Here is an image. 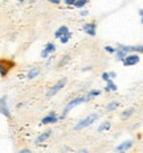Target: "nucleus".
<instances>
[{
	"label": "nucleus",
	"instance_id": "obj_30",
	"mask_svg": "<svg viewBox=\"0 0 143 153\" xmlns=\"http://www.w3.org/2000/svg\"><path fill=\"white\" fill-rule=\"evenodd\" d=\"M88 13H89L88 11H81V16H82V17H85V16H88Z\"/></svg>",
	"mask_w": 143,
	"mask_h": 153
},
{
	"label": "nucleus",
	"instance_id": "obj_27",
	"mask_svg": "<svg viewBox=\"0 0 143 153\" xmlns=\"http://www.w3.org/2000/svg\"><path fill=\"white\" fill-rule=\"evenodd\" d=\"M49 3H53V4H60L61 3V0H48Z\"/></svg>",
	"mask_w": 143,
	"mask_h": 153
},
{
	"label": "nucleus",
	"instance_id": "obj_6",
	"mask_svg": "<svg viewBox=\"0 0 143 153\" xmlns=\"http://www.w3.org/2000/svg\"><path fill=\"white\" fill-rule=\"evenodd\" d=\"M82 30H84L85 33L88 34V36H90V37H95V34H97V25H95V23L85 24L84 27H82Z\"/></svg>",
	"mask_w": 143,
	"mask_h": 153
},
{
	"label": "nucleus",
	"instance_id": "obj_9",
	"mask_svg": "<svg viewBox=\"0 0 143 153\" xmlns=\"http://www.w3.org/2000/svg\"><path fill=\"white\" fill-rule=\"evenodd\" d=\"M57 122H58V117H57L55 111L49 112L45 117H43V120H41V123L43 124H53V123H57Z\"/></svg>",
	"mask_w": 143,
	"mask_h": 153
},
{
	"label": "nucleus",
	"instance_id": "obj_8",
	"mask_svg": "<svg viewBox=\"0 0 143 153\" xmlns=\"http://www.w3.org/2000/svg\"><path fill=\"white\" fill-rule=\"evenodd\" d=\"M0 114H3L7 117H11V112H9V108L7 104V98L5 97L0 99Z\"/></svg>",
	"mask_w": 143,
	"mask_h": 153
},
{
	"label": "nucleus",
	"instance_id": "obj_3",
	"mask_svg": "<svg viewBox=\"0 0 143 153\" xmlns=\"http://www.w3.org/2000/svg\"><path fill=\"white\" fill-rule=\"evenodd\" d=\"M139 61H141V57H139L138 53H129L122 62H123V65L125 66H134Z\"/></svg>",
	"mask_w": 143,
	"mask_h": 153
},
{
	"label": "nucleus",
	"instance_id": "obj_13",
	"mask_svg": "<svg viewBox=\"0 0 143 153\" xmlns=\"http://www.w3.org/2000/svg\"><path fill=\"white\" fill-rule=\"evenodd\" d=\"M68 32H69V28L66 27V25H62V27H60L58 29L56 30L55 37H56V38H58V40H60V38H61V37L64 36V34H66V33H68Z\"/></svg>",
	"mask_w": 143,
	"mask_h": 153
},
{
	"label": "nucleus",
	"instance_id": "obj_5",
	"mask_svg": "<svg viewBox=\"0 0 143 153\" xmlns=\"http://www.w3.org/2000/svg\"><path fill=\"white\" fill-rule=\"evenodd\" d=\"M118 49L125 50L126 53H143V45H135V46L118 45Z\"/></svg>",
	"mask_w": 143,
	"mask_h": 153
},
{
	"label": "nucleus",
	"instance_id": "obj_29",
	"mask_svg": "<svg viewBox=\"0 0 143 153\" xmlns=\"http://www.w3.org/2000/svg\"><path fill=\"white\" fill-rule=\"evenodd\" d=\"M139 15H141V21L143 24V9H139Z\"/></svg>",
	"mask_w": 143,
	"mask_h": 153
},
{
	"label": "nucleus",
	"instance_id": "obj_24",
	"mask_svg": "<svg viewBox=\"0 0 143 153\" xmlns=\"http://www.w3.org/2000/svg\"><path fill=\"white\" fill-rule=\"evenodd\" d=\"M102 79L105 82H109L111 81V78H110V75H109V73H102Z\"/></svg>",
	"mask_w": 143,
	"mask_h": 153
},
{
	"label": "nucleus",
	"instance_id": "obj_34",
	"mask_svg": "<svg viewBox=\"0 0 143 153\" xmlns=\"http://www.w3.org/2000/svg\"><path fill=\"white\" fill-rule=\"evenodd\" d=\"M29 1H31V3H32V1H33V0H29Z\"/></svg>",
	"mask_w": 143,
	"mask_h": 153
},
{
	"label": "nucleus",
	"instance_id": "obj_25",
	"mask_svg": "<svg viewBox=\"0 0 143 153\" xmlns=\"http://www.w3.org/2000/svg\"><path fill=\"white\" fill-rule=\"evenodd\" d=\"M69 59H70V58H69V56H65V57H64V59H62V61L58 63V65H60V66H64V65H65L66 62L69 61Z\"/></svg>",
	"mask_w": 143,
	"mask_h": 153
},
{
	"label": "nucleus",
	"instance_id": "obj_16",
	"mask_svg": "<svg viewBox=\"0 0 143 153\" xmlns=\"http://www.w3.org/2000/svg\"><path fill=\"white\" fill-rule=\"evenodd\" d=\"M129 53H126L125 50H122V49H118V48H117V52H115V57H117V59H118V61H123V59L126 58V56Z\"/></svg>",
	"mask_w": 143,
	"mask_h": 153
},
{
	"label": "nucleus",
	"instance_id": "obj_1",
	"mask_svg": "<svg viewBox=\"0 0 143 153\" xmlns=\"http://www.w3.org/2000/svg\"><path fill=\"white\" fill-rule=\"evenodd\" d=\"M89 100H90V98H89L88 95H85V97H77V98H74V99H72V100L65 106V108H64V112H62V115H61V117H65L66 115H68V114L73 110V108L78 107L79 104L86 103V102H89Z\"/></svg>",
	"mask_w": 143,
	"mask_h": 153
},
{
	"label": "nucleus",
	"instance_id": "obj_28",
	"mask_svg": "<svg viewBox=\"0 0 143 153\" xmlns=\"http://www.w3.org/2000/svg\"><path fill=\"white\" fill-rule=\"evenodd\" d=\"M109 75H110V78H115L117 76V74L114 71H109Z\"/></svg>",
	"mask_w": 143,
	"mask_h": 153
},
{
	"label": "nucleus",
	"instance_id": "obj_21",
	"mask_svg": "<svg viewBox=\"0 0 143 153\" xmlns=\"http://www.w3.org/2000/svg\"><path fill=\"white\" fill-rule=\"evenodd\" d=\"M134 108H129V110H126V111H123V114H122V117L123 119H129L130 116H131L133 114H134Z\"/></svg>",
	"mask_w": 143,
	"mask_h": 153
},
{
	"label": "nucleus",
	"instance_id": "obj_11",
	"mask_svg": "<svg viewBox=\"0 0 143 153\" xmlns=\"http://www.w3.org/2000/svg\"><path fill=\"white\" fill-rule=\"evenodd\" d=\"M133 144H134V143H133L131 140H127V141L121 143V144L117 146V152H118V153H125L126 151H129V149L131 148Z\"/></svg>",
	"mask_w": 143,
	"mask_h": 153
},
{
	"label": "nucleus",
	"instance_id": "obj_15",
	"mask_svg": "<svg viewBox=\"0 0 143 153\" xmlns=\"http://www.w3.org/2000/svg\"><path fill=\"white\" fill-rule=\"evenodd\" d=\"M39 74H40V70L37 69V68H33V69H31L29 71H28V74H27V78H28V79H29V81H31V79L36 78V76L39 75Z\"/></svg>",
	"mask_w": 143,
	"mask_h": 153
},
{
	"label": "nucleus",
	"instance_id": "obj_7",
	"mask_svg": "<svg viewBox=\"0 0 143 153\" xmlns=\"http://www.w3.org/2000/svg\"><path fill=\"white\" fill-rule=\"evenodd\" d=\"M55 52H56V45L53 42H48L45 45V48H44V50L41 52V57H43V58H48L49 54H52Z\"/></svg>",
	"mask_w": 143,
	"mask_h": 153
},
{
	"label": "nucleus",
	"instance_id": "obj_23",
	"mask_svg": "<svg viewBox=\"0 0 143 153\" xmlns=\"http://www.w3.org/2000/svg\"><path fill=\"white\" fill-rule=\"evenodd\" d=\"M105 52L109 53V54H115L117 48H113V46H105Z\"/></svg>",
	"mask_w": 143,
	"mask_h": 153
},
{
	"label": "nucleus",
	"instance_id": "obj_31",
	"mask_svg": "<svg viewBox=\"0 0 143 153\" xmlns=\"http://www.w3.org/2000/svg\"><path fill=\"white\" fill-rule=\"evenodd\" d=\"M19 153H32V152L29 151V149H23V151H20Z\"/></svg>",
	"mask_w": 143,
	"mask_h": 153
},
{
	"label": "nucleus",
	"instance_id": "obj_4",
	"mask_svg": "<svg viewBox=\"0 0 143 153\" xmlns=\"http://www.w3.org/2000/svg\"><path fill=\"white\" fill-rule=\"evenodd\" d=\"M65 85H66V79H65V78H64V79H60V81L57 82L55 86H52V87L49 88V91L46 92V95H48V97H53V95H56L60 90H62Z\"/></svg>",
	"mask_w": 143,
	"mask_h": 153
},
{
	"label": "nucleus",
	"instance_id": "obj_10",
	"mask_svg": "<svg viewBox=\"0 0 143 153\" xmlns=\"http://www.w3.org/2000/svg\"><path fill=\"white\" fill-rule=\"evenodd\" d=\"M13 66V62H7V61H0V75L5 76L8 74L9 69Z\"/></svg>",
	"mask_w": 143,
	"mask_h": 153
},
{
	"label": "nucleus",
	"instance_id": "obj_19",
	"mask_svg": "<svg viewBox=\"0 0 143 153\" xmlns=\"http://www.w3.org/2000/svg\"><path fill=\"white\" fill-rule=\"evenodd\" d=\"M89 3V0H76L74 3V7L76 8H84L85 5H86Z\"/></svg>",
	"mask_w": 143,
	"mask_h": 153
},
{
	"label": "nucleus",
	"instance_id": "obj_22",
	"mask_svg": "<svg viewBox=\"0 0 143 153\" xmlns=\"http://www.w3.org/2000/svg\"><path fill=\"white\" fill-rule=\"evenodd\" d=\"M100 94H101V91H100V90H91V91H89L88 97L90 98V99H93V98L98 97V95H100Z\"/></svg>",
	"mask_w": 143,
	"mask_h": 153
},
{
	"label": "nucleus",
	"instance_id": "obj_33",
	"mask_svg": "<svg viewBox=\"0 0 143 153\" xmlns=\"http://www.w3.org/2000/svg\"><path fill=\"white\" fill-rule=\"evenodd\" d=\"M17 1H20V3H23V1H24V0H17Z\"/></svg>",
	"mask_w": 143,
	"mask_h": 153
},
{
	"label": "nucleus",
	"instance_id": "obj_14",
	"mask_svg": "<svg viewBox=\"0 0 143 153\" xmlns=\"http://www.w3.org/2000/svg\"><path fill=\"white\" fill-rule=\"evenodd\" d=\"M118 90V87H117V85L113 82V79L109 82H106V87H105V91H107V92H110V91H117Z\"/></svg>",
	"mask_w": 143,
	"mask_h": 153
},
{
	"label": "nucleus",
	"instance_id": "obj_18",
	"mask_svg": "<svg viewBox=\"0 0 143 153\" xmlns=\"http://www.w3.org/2000/svg\"><path fill=\"white\" fill-rule=\"evenodd\" d=\"M109 128H110V122H103L98 127V132H105V131H107Z\"/></svg>",
	"mask_w": 143,
	"mask_h": 153
},
{
	"label": "nucleus",
	"instance_id": "obj_2",
	"mask_svg": "<svg viewBox=\"0 0 143 153\" xmlns=\"http://www.w3.org/2000/svg\"><path fill=\"white\" fill-rule=\"evenodd\" d=\"M97 119H98V114H91V115H89V116H86L85 119H82V120H79V122L76 124L74 129H76V131H79V129L88 128V127H90L94 122H97Z\"/></svg>",
	"mask_w": 143,
	"mask_h": 153
},
{
	"label": "nucleus",
	"instance_id": "obj_17",
	"mask_svg": "<svg viewBox=\"0 0 143 153\" xmlns=\"http://www.w3.org/2000/svg\"><path fill=\"white\" fill-rule=\"evenodd\" d=\"M118 106H119V103L118 102H110L109 104H107L106 106V111H114V110H117V108H118Z\"/></svg>",
	"mask_w": 143,
	"mask_h": 153
},
{
	"label": "nucleus",
	"instance_id": "obj_12",
	"mask_svg": "<svg viewBox=\"0 0 143 153\" xmlns=\"http://www.w3.org/2000/svg\"><path fill=\"white\" fill-rule=\"evenodd\" d=\"M52 136V131H45V132H43L41 135L39 136V137L36 139V144H43V143H45L48 139Z\"/></svg>",
	"mask_w": 143,
	"mask_h": 153
},
{
	"label": "nucleus",
	"instance_id": "obj_20",
	"mask_svg": "<svg viewBox=\"0 0 143 153\" xmlns=\"http://www.w3.org/2000/svg\"><path fill=\"white\" fill-rule=\"evenodd\" d=\"M70 38H72V33H70V32H68V33L64 34V36L60 38V42H61V44H66V42H69V40H70Z\"/></svg>",
	"mask_w": 143,
	"mask_h": 153
},
{
	"label": "nucleus",
	"instance_id": "obj_32",
	"mask_svg": "<svg viewBox=\"0 0 143 153\" xmlns=\"http://www.w3.org/2000/svg\"><path fill=\"white\" fill-rule=\"evenodd\" d=\"M78 153H89V151H88V149H81Z\"/></svg>",
	"mask_w": 143,
	"mask_h": 153
},
{
	"label": "nucleus",
	"instance_id": "obj_26",
	"mask_svg": "<svg viewBox=\"0 0 143 153\" xmlns=\"http://www.w3.org/2000/svg\"><path fill=\"white\" fill-rule=\"evenodd\" d=\"M64 1H65V4H66V5H69V7H70V5H73V7H74L76 0H64Z\"/></svg>",
	"mask_w": 143,
	"mask_h": 153
}]
</instances>
